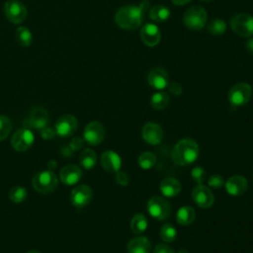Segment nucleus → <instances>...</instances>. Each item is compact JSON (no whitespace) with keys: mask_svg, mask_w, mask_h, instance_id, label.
<instances>
[{"mask_svg":"<svg viewBox=\"0 0 253 253\" xmlns=\"http://www.w3.org/2000/svg\"><path fill=\"white\" fill-rule=\"evenodd\" d=\"M84 140L90 145H98L105 138V128L103 125L97 121L90 122L84 128Z\"/></svg>","mask_w":253,"mask_h":253,"instance_id":"12","label":"nucleus"},{"mask_svg":"<svg viewBox=\"0 0 253 253\" xmlns=\"http://www.w3.org/2000/svg\"><path fill=\"white\" fill-rule=\"evenodd\" d=\"M231 30L238 36L250 38L253 36V16L247 13L234 15L230 20Z\"/></svg>","mask_w":253,"mask_h":253,"instance_id":"5","label":"nucleus"},{"mask_svg":"<svg viewBox=\"0 0 253 253\" xmlns=\"http://www.w3.org/2000/svg\"><path fill=\"white\" fill-rule=\"evenodd\" d=\"M48 123V113L45 109L41 107H35L30 112L29 117L25 121V126L33 127L36 129H42L46 126Z\"/></svg>","mask_w":253,"mask_h":253,"instance_id":"15","label":"nucleus"},{"mask_svg":"<svg viewBox=\"0 0 253 253\" xmlns=\"http://www.w3.org/2000/svg\"><path fill=\"white\" fill-rule=\"evenodd\" d=\"M15 39L20 45L29 46L33 42V35L28 28L21 26L15 32Z\"/></svg>","mask_w":253,"mask_h":253,"instance_id":"28","label":"nucleus"},{"mask_svg":"<svg viewBox=\"0 0 253 253\" xmlns=\"http://www.w3.org/2000/svg\"><path fill=\"white\" fill-rule=\"evenodd\" d=\"M169 104V96L164 91H158L151 96L150 105L154 110H164Z\"/></svg>","mask_w":253,"mask_h":253,"instance_id":"27","label":"nucleus"},{"mask_svg":"<svg viewBox=\"0 0 253 253\" xmlns=\"http://www.w3.org/2000/svg\"><path fill=\"white\" fill-rule=\"evenodd\" d=\"M101 164L107 172H115L121 170L122 159L120 155L113 150H106L101 155Z\"/></svg>","mask_w":253,"mask_h":253,"instance_id":"20","label":"nucleus"},{"mask_svg":"<svg viewBox=\"0 0 253 253\" xmlns=\"http://www.w3.org/2000/svg\"><path fill=\"white\" fill-rule=\"evenodd\" d=\"M192 0H171V2L176 5V6H182L185 4H188L189 2H191Z\"/></svg>","mask_w":253,"mask_h":253,"instance_id":"42","label":"nucleus"},{"mask_svg":"<svg viewBox=\"0 0 253 253\" xmlns=\"http://www.w3.org/2000/svg\"><path fill=\"white\" fill-rule=\"evenodd\" d=\"M142 138L148 144H159L163 139L162 127L156 123H146L141 130Z\"/></svg>","mask_w":253,"mask_h":253,"instance_id":"17","label":"nucleus"},{"mask_svg":"<svg viewBox=\"0 0 253 253\" xmlns=\"http://www.w3.org/2000/svg\"><path fill=\"white\" fill-rule=\"evenodd\" d=\"M191 176L193 180L198 183V185H202L207 178V173L203 167L197 166L191 171Z\"/></svg>","mask_w":253,"mask_h":253,"instance_id":"34","label":"nucleus"},{"mask_svg":"<svg viewBox=\"0 0 253 253\" xmlns=\"http://www.w3.org/2000/svg\"><path fill=\"white\" fill-rule=\"evenodd\" d=\"M153 253H175L174 250L166 244H158L154 248Z\"/></svg>","mask_w":253,"mask_h":253,"instance_id":"39","label":"nucleus"},{"mask_svg":"<svg viewBox=\"0 0 253 253\" xmlns=\"http://www.w3.org/2000/svg\"><path fill=\"white\" fill-rule=\"evenodd\" d=\"M34 140H35V135L33 131L28 127H24V128L18 129L13 134L11 139V144L15 150L22 152V151L28 150L33 145Z\"/></svg>","mask_w":253,"mask_h":253,"instance_id":"9","label":"nucleus"},{"mask_svg":"<svg viewBox=\"0 0 253 253\" xmlns=\"http://www.w3.org/2000/svg\"><path fill=\"white\" fill-rule=\"evenodd\" d=\"M208 21L207 11L201 6H193L186 10L183 15V23L191 31L202 30Z\"/></svg>","mask_w":253,"mask_h":253,"instance_id":"3","label":"nucleus"},{"mask_svg":"<svg viewBox=\"0 0 253 253\" xmlns=\"http://www.w3.org/2000/svg\"><path fill=\"white\" fill-rule=\"evenodd\" d=\"M167 88L169 90V93L173 96H180L182 94V91H183L182 85L178 82H170L168 84Z\"/></svg>","mask_w":253,"mask_h":253,"instance_id":"36","label":"nucleus"},{"mask_svg":"<svg viewBox=\"0 0 253 253\" xmlns=\"http://www.w3.org/2000/svg\"><path fill=\"white\" fill-rule=\"evenodd\" d=\"M12 129L11 120L6 116H0V140H4Z\"/></svg>","mask_w":253,"mask_h":253,"instance_id":"33","label":"nucleus"},{"mask_svg":"<svg viewBox=\"0 0 253 253\" xmlns=\"http://www.w3.org/2000/svg\"><path fill=\"white\" fill-rule=\"evenodd\" d=\"M26 253H41V252L38 251V250H31V251H28V252H26Z\"/></svg>","mask_w":253,"mask_h":253,"instance_id":"43","label":"nucleus"},{"mask_svg":"<svg viewBox=\"0 0 253 253\" xmlns=\"http://www.w3.org/2000/svg\"><path fill=\"white\" fill-rule=\"evenodd\" d=\"M192 199L195 204L203 209H208L212 206L214 197L211 190L205 185H198L193 189Z\"/></svg>","mask_w":253,"mask_h":253,"instance_id":"14","label":"nucleus"},{"mask_svg":"<svg viewBox=\"0 0 253 253\" xmlns=\"http://www.w3.org/2000/svg\"><path fill=\"white\" fill-rule=\"evenodd\" d=\"M156 163V157L152 152L144 151L142 152L137 159V164L143 170L151 169Z\"/></svg>","mask_w":253,"mask_h":253,"instance_id":"29","label":"nucleus"},{"mask_svg":"<svg viewBox=\"0 0 253 253\" xmlns=\"http://www.w3.org/2000/svg\"><path fill=\"white\" fill-rule=\"evenodd\" d=\"M150 3L143 0L139 5H126L120 7L115 14V21L119 27L125 30H135L143 22L144 14L149 8Z\"/></svg>","mask_w":253,"mask_h":253,"instance_id":"1","label":"nucleus"},{"mask_svg":"<svg viewBox=\"0 0 253 253\" xmlns=\"http://www.w3.org/2000/svg\"><path fill=\"white\" fill-rule=\"evenodd\" d=\"M148 221L143 213H136L130 219V229L135 234H141L147 229Z\"/></svg>","mask_w":253,"mask_h":253,"instance_id":"26","label":"nucleus"},{"mask_svg":"<svg viewBox=\"0 0 253 253\" xmlns=\"http://www.w3.org/2000/svg\"><path fill=\"white\" fill-rule=\"evenodd\" d=\"M226 31V24L221 19H213L208 25V32L213 36H220Z\"/></svg>","mask_w":253,"mask_h":253,"instance_id":"32","label":"nucleus"},{"mask_svg":"<svg viewBox=\"0 0 253 253\" xmlns=\"http://www.w3.org/2000/svg\"><path fill=\"white\" fill-rule=\"evenodd\" d=\"M245 47H246L247 51H249L250 53H253V38H250L246 41Z\"/></svg>","mask_w":253,"mask_h":253,"instance_id":"41","label":"nucleus"},{"mask_svg":"<svg viewBox=\"0 0 253 253\" xmlns=\"http://www.w3.org/2000/svg\"><path fill=\"white\" fill-rule=\"evenodd\" d=\"M26 198H27V190L20 185L14 186L9 192V199L12 203L21 204L26 200Z\"/></svg>","mask_w":253,"mask_h":253,"instance_id":"30","label":"nucleus"},{"mask_svg":"<svg viewBox=\"0 0 253 253\" xmlns=\"http://www.w3.org/2000/svg\"><path fill=\"white\" fill-rule=\"evenodd\" d=\"M171 11L165 5H155L149 10V18L156 23H162L169 19Z\"/></svg>","mask_w":253,"mask_h":253,"instance_id":"24","label":"nucleus"},{"mask_svg":"<svg viewBox=\"0 0 253 253\" xmlns=\"http://www.w3.org/2000/svg\"><path fill=\"white\" fill-rule=\"evenodd\" d=\"M208 185L210 186L209 188H214V189H219L224 185V180L220 175L214 174L211 175L208 179Z\"/></svg>","mask_w":253,"mask_h":253,"instance_id":"35","label":"nucleus"},{"mask_svg":"<svg viewBox=\"0 0 253 253\" xmlns=\"http://www.w3.org/2000/svg\"><path fill=\"white\" fill-rule=\"evenodd\" d=\"M147 211L153 218L157 220H165L171 213V206L164 198L154 196L147 202Z\"/></svg>","mask_w":253,"mask_h":253,"instance_id":"7","label":"nucleus"},{"mask_svg":"<svg viewBox=\"0 0 253 253\" xmlns=\"http://www.w3.org/2000/svg\"><path fill=\"white\" fill-rule=\"evenodd\" d=\"M41 134L43 139H51L55 135V130L52 129L51 127L44 126L43 128L41 129Z\"/></svg>","mask_w":253,"mask_h":253,"instance_id":"38","label":"nucleus"},{"mask_svg":"<svg viewBox=\"0 0 253 253\" xmlns=\"http://www.w3.org/2000/svg\"><path fill=\"white\" fill-rule=\"evenodd\" d=\"M83 139L80 137H74L71 141H70V148L73 150H78L83 146Z\"/></svg>","mask_w":253,"mask_h":253,"instance_id":"40","label":"nucleus"},{"mask_svg":"<svg viewBox=\"0 0 253 253\" xmlns=\"http://www.w3.org/2000/svg\"><path fill=\"white\" fill-rule=\"evenodd\" d=\"M201 1H204V2H210V1H212V0H201Z\"/></svg>","mask_w":253,"mask_h":253,"instance_id":"44","label":"nucleus"},{"mask_svg":"<svg viewBox=\"0 0 253 253\" xmlns=\"http://www.w3.org/2000/svg\"><path fill=\"white\" fill-rule=\"evenodd\" d=\"M79 163L86 170L92 169L97 163L96 152L91 148L84 149L79 155Z\"/></svg>","mask_w":253,"mask_h":253,"instance_id":"25","label":"nucleus"},{"mask_svg":"<svg viewBox=\"0 0 253 253\" xmlns=\"http://www.w3.org/2000/svg\"><path fill=\"white\" fill-rule=\"evenodd\" d=\"M116 181L119 185L125 187L129 183V177L128 175L124 171H118L116 173Z\"/></svg>","mask_w":253,"mask_h":253,"instance_id":"37","label":"nucleus"},{"mask_svg":"<svg viewBox=\"0 0 253 253\" xmlns=\"http://www.w3.org/2000/svg\"><path fill=\"white\" fill-rule=\"evenodd\" d=\"M127 253H150L151 243L147 237L137 236L128 241Z\"/></svg>","mask_w":253,"mask_h":253,"instance_id":"21","label":"nucleus"},{"mask_svg":"<svg viewBox=\"0 0 253 253\" xmlns=\"http://www.w3.org/2000/svg\"><path fill=\"white\" fill-rule=\"evenodd\" d=\"M82 177V170L74 164H67L61 168L59 172V179L61 183L66 186H73L77 184Z\"/></svg>","mask_w":253,"mask_h":253,"instance_id":"18","label":"nucleus"},{"mask_svg":"<svg viewBox=\"0 0 253 253\" xmlns=\"http://www.w3.org/2000/svg\"><path fill=\"white\" fill-rule=\"evenodd\" d=\"M140 39L147 46H155L161 40V33L159 28L152 23L144 24L140 29Z\"/></svg>","mask_w":253,"mask_h":253,"instance_id":"16","label":"nucleus"},{"mask_svg":"<svg viewBox=\"0 0 253 253\" xmlns=\"http://www.w3.org/2000/svg\"><path fill=\"white\" fill-rule=\"evenodd\" d=\"M159 189L164 197L173 198L179 195L181 192V184L177 179L167 177L161 181Z\"/></svg>","mask_w":253,"mask_h":253,"instance_id":"22","label":"nucleus"},{"mask_svg":"<svg viewBox=\"0 0 253 253\" xmlns=\"http://www.w3.org/2000/svg\"><path fill=\"white\" fill-rule=\"evenodd\" d=\"M252 96V88L248 83L239 82L233 85L228 91V101L234 107L244 106Z\"/></svg>","mask_w":253,"mask_h":253,"instance_id":"6","label":"nucleus"},{"mask_svg":"<svg viewBox=\"0 0 253 253\" xmlns=\"http://www.w3.org/2000/svg\"><path fill=\"white\" fill-rule=\"evenodd\" d=\"M160 237L162 238L163 241L167 243L173 242L177 237V230L175 226L171 223H166L162 225L160 229Z\"/></svg>","mask_w":253,"mask_h":253,"instance_id":"31","label":"nucleus"},{"mask_svg":"<svg viewBox=\"0 0 253 253\" xmlns=\"http://www.w3.org/2000/svg\"><path fill=\"white\" fill-rule=\"evenodd\" d=\"M196 218V211L190 206L181 207L176 213V221L183 226L190 225Z\"/></svg>","mask_w":253,"mask_h":253,"instance_id":"23","label":"nucleus"},{"mask_svg":"<svg viewBox=\"0 0 253 253\" xmlns=\"http://www.w3.org/2000/svg\"><path fill=\"white\" fill-rule=\"evenodd\" d=\"M78 126L77 119L70 114L62 115L55 123V133L61 137H68L72 135Z\"/></svg>","mask_w":253,"mask_h":253,"instance_id":"10","label":"nucleus"},{"mask_svg":"<svg viewBox=\"0 0 253 253\" xmlns=\"http://www.w3.org/2000/svg\"><path fill=\"white\" fill-rule=\"evenodd\" d=\"M92 198L93 191L87 185H78L70 193V202L77 209H82L89 205Z\"/></svg>","mask_w":253,"mask_h":253,"instance_id":"11","label":"nucleus"},{"mask_svg":"<svg viewBox=\"0 0 253 253\" xmlns=\"http://www.w3.org/2000/svg\"><path fill=\"white\" fill-rule=\"evenodd\" d=\"M6 18L13 24H21L27 18V9L19 0H8L4 5Z\"/></svg>","mask_w":253,"mask_h":253,"instance_id":"8","label":"nucleus"},{"mask_svg":"<svg viewBox=\"0 0 253 253\" xmlns=\"http://www.w3.org/2000/svg\"><path fill=\"white\" fill-rule=\"evenodd\" d=\"M57 184V177L51 170L40 171L34 176L32 180V185L34 189L42 194L51 193L56 189Z\"/></svg>","mask_w":253,"mask_h":253,"instance_id":"4","label":"nucleus"},{"mask_svg":"<svg viewBox=\"0 0 253 253\" xmlns=\"http://www.w3.org/2000/svg\"><path fill=\"white\" fill-rule=\"evenodd\" d=\"M147 81L152 88L162 91L163 89L167 88L168 84L170 83V77L164 68L153 67L147 74Z\"/></svg>","mask_w":253,"mask_h":253,"instance_id":"13","label":"nucleus"},{"mask_svg":"<svg viewBox=\"0 0 253 253\" xmlns=\"http://www.w3.org/2000/svg\"><path fill=\"white\" fill-rule=\"evenodd\" d=\"M200 148L192 138H183L172 149L173 161L181 166H187L195 162L199 156Z\"/></svg>","mask_w":253,"mask_h":253,"instance_id":"2","label":"nucleus"},{"mask_svg":"<svg viewBox=\"0 0 253 253\" xmlns=\"http://www.w3.org/2000/svg\"><path fill=\"white\" fill-rule=\"evenodd\" d=\"M247 187H248V182L246 178L240 175L231 176L225 182L226 192L233 197L243 195L247 190Z\"/></svg>","mask_w":253,"mask_h":253,"instance_id":"19","label":"nucleus"}]
</instances>
